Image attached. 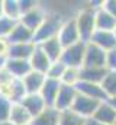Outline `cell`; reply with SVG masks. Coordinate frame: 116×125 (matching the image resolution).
<instances>
[{
  "label": "cell",
  "mask_w": 116,
  "mask_h": 125,
  "mask_svg": "<svg viewBox=\"0 0 116 125\" xmlns=\"http://www.w3.org/2000/svg\"><path fill=\"white\" fill-rule=\"evenodd\" d=\"M80 80H81V77H80V68H77V67H67L59 82L64 86L76 87L80 83Z\"/></svg>",
  "instance_id": "27"
},
{
  "label": "cell",
  "mask_w": 116,
  "mask_h": 125,
  "mask_svg": "<svg viewBox=\"0 0 116 125\" xmlns=\"http://www.w3.org/2000/svg\"><path fill=\"white\" fill-rule=\"evenodd\" d=\"M29 64H30V68L33 71H38V73H42V74H47L49 65H51V60L47 57V54L36 45L33 54L30 55L29 58Z\"/></svg>",
  "instance_id": "17"
},
{
  "label": "cell",
  "mask_w": 116,
  "mask_h": 125,
  "mask_svg": "<svg viewBox=\"0 0 116 125\" xmlns=\"http://www.w3.org/2000/svg\"><path fill=\"white\" fill-rule=\"evenodd\" d=\"M86 121H87L86 118L80 116L73 109H68V111L59 112L58 125H86Z\"/></svg>",
  "instance_id": "25"
},
{
  "label": "cell",
  "mask_w": 116,
  "mask_h": 125,
  "mask_svg": "<svg viewBox=\"0 0 116 125\" xmlns=\"http://www.w3.org/2000/svg\"><path fill=\"white\" fill-rule=\"evenodd\" d=\"M47 15H48L47 9H45L44 6L38 4V6L33 7L32 10H29V12H26V13H23L19 22L23 23L26 28H29L30 31L35 33V32L39 29V26L44 23V21L47 19Z\"/></svg>",
  "instance_id": "5"
},
{
  "label": "cell",
  "mask_w": 116,
  "mask_h": 125,
  "mask_svg": "<svg viewBox=\"0 0 116 125\" xmlns=\"http://www.w3.org/2000/svg\"><path fill=\"white\" fill-rule=\"evenodd\" d=\"M18 21H13V19H9L6 16H1L0 18V38H9L12 31L15 29Z\"/></svg>",
  "instance_id": "29"
},
{
  "label": "cell",
  "mask_w": 116,
  "mask_h": 125,
  "mask_svg": "<svg viewBox=\"0 0 116 125\" xmlns=\"http://www.w3.org/2000/svg\"><path fill=\"white\" fill-rule=\"evenodd\" d=\"M106 68L107 70H116V48L106 52Z\"/></svg>",
  "instance_id": "32"
},
{
  "label": "cell",
  "mask_w": 116,
  "mask_h": 125,
  "mask_svg": "<svg viewBox=\"0 0 116 125\" xmlns=\"http://www.w3.org/2000/svg\"><path fill=\"white\" fill-rule=\"evenodd\" d=\"M65 68H67V65L61 61V60L54 61V62H51V65H49V68H48V71H47V74H45V76H47L48 79L61 80V77H62V74H64Z\"/></svg>",
  "instance_id": "28"
},
{
  "label": "cell",
  "mask_w": 116,
  "mask_h": 125,
  "mask_svg": "<svg viewBox=\"0 0 116 125\" xmlns=\"http://www.w3.org/2000/svg\"><path fill=\"white\" fill-rule=\"evenodd\" d=\"M99 105H100V102H97V100H94V99H91V97H87V96H84V94H81V93L77 92L76 100H74L71 109H73L76 114H78L80 116L88 119V118H91V116L94 115V112H96V109H97Z\"/></svg>",
  "instance_id": "7"
},
{
  "label": "cell",
  "mask_w": 116,
  "mask_h": 125,
  "mask_svg": "<svg viewBox=\"0 0 116 125\" xmlns=\"http://www.w3.org/2000/svg\"><path fill=\"white\" fill-rule=\"evenodd\" d=\"M57 38H58V41L61 42L62 48H67V47H71V45L80 42V33H78V29H77L74 18L64 19Z\"/></svg>",
  "instance_id": "4"
},
{
  "label": "cell",
  "mask_w": 116,
  "mask_h": 125,
  "mask_svg": "<svg viewBox=\"0 0 116 125\" xmlns=\"http://www.w3.org/2000/svg\"><path fill=\"white\" fill-rule=\"evenodd\" d=\"M116 29V19L110 16L102 7L96 9V31H109L113 32Z\"/></svg>",
  "instance_id": "20"
},
{
  "label": "cell",
  "mask_w": 116,
  "mask_h": 125,
  "mask_svg": "<svg viewBox=\"0 0 116 125\" xmlns=\"http://www.w3.org/2000/svg\"><path fill=\"white\" fill-rule=\"evenodd\" d=\"M9 48H10V42L6 38H0V58H3V60L7 58Z\"/></svg>",
  "instance_id": "33"
},
{
  "label": "cell",
  "mask_w": 116,
  "mask_h": 125,
  "mask_svg": "<svg viewBox=\"0 0 116 125\" xmlns=\"http://www.w3.org/2000/svg\"><path fill=\"white\" fill-rule=\"evenodd\" d=\"M84 52H86V42H77L71 47L64 48L62 55H61V61L64 62L67 67H77L81 68L83 61H84Z\"/></svg>",
  "instance_id": "3"
},
{
  "label": "cell",
  "mask_w": 116,
  "mask_h": 125,
  "mask_svg": "<svg viewBox=\"0 0 116 125\" xmlns=\"http://www.w3.org/2000/svg\"><path fill=\"white\" fill-rule=\"evenodd\" d=\"M102 89L105 90L106 96L110 99V97H115L116 96V70H107L105 79L102 80L100 83Z\"/></svg>",
  "instance_id": "26"
},
{
  "label": "cell",
  "mask_w": 116,
  "mask_h": 125,
  "mask_svg": "<svg viewBox=\"0 0 116 125\" xmlns=\"http://www.w3.org/2000/svg\"><path fill=\"white\" fill-rule=\"evenodd\" d=\"M19 3H20V10H22V15L23 13H26L29 10H32L33 7H36L39 3L38 1H33V0H19Z\"/></svg>",
  "instance_id": "34"
},
{
  "label": "cell",
  "mask_w": 116,
  "mask_h": 125,
  "mask_svg": "<svg viewBox=\"0 0 116 125\" xmlns=\"http://www.w3.org/2000/svg\"><path fill=\"white\" fill-rule=\"evenodd\" d=\"M113 125H116V121H115V124H113Z\"/></svg>",
  "instance_id": "40"
},
{
  "label": "cell",
  "mask_w": 116,
  "mask_h": 125,
  "mask_svg": "<svg viewBox=\"0 0 116 125\" xmlns=\"http://www.w3.org/2000/svg\"><path fill=\"white\" fill-rule=\"evenodd\" d=\"M0 125H13L10 121H6V122H0Z\"/></svg>",
  "instance_id": "38"
},
{
  "label": "cell",
  "mask_w": 116,
  "mask_h": 125,
  "mask_svg": "<svg viewBox=\"0 0 116 125\" xmlns=\"http://www.w3.org/2000/svg\"><path fill=\"white\" fill-rule=\"evenodd\" d=\"M3 16L19 22L22 18L19 0H3Z\"/></svg>",
  "instance_id": "24"
},
{
  "label": "cell",
  "mask_w": 116,
  "mask_h": 125,
  "mask_svg": "<svg viewBox=\"0 0 116 125\" xmlns=\"http://www.w3.org/2000/svg\"><path fill=\"white\" fill-rule=\"evenodd\" d=\"M91 119L105 125H113L116 121V109L109 103V100L100 102V105L97 106V109H96L94 115L91 116Z\"/></svg>",
  "instance_id": "11"
},
{
  "label": "cell",
  "mask_w": 116,
  "mask_h": 125,
  "mask_svg": "<svg viewBox=\"0 0 116 125\" xmlns=\"http://www.w3.org/2000/svg\"><path fill=\"white\" fill-rule=\"evenodd\" d=\"M83 67H91V68H102V67H106V52H105L102 48L96 47L94 44L87 42Z\"/></svg>",
  "instance_id": "6"
},
{
  "label": "cell",
  "mask_w": 116,
  "mask_h": 125,
  "mask_svg": "<svg viewBox=\"0 0 116 125\" xmlns=\"http://www.w3.org/2000/svg\"><path fill=\"white\" fill-rule=\"evenodd\" d=\"M77 25V29L80 33V41L81 42H90L93 33L96 31V7L93 4L81 7L76 16H73Z\"/></svg>",
  "instance_id": "1"
},
{
  "label": "cell",
  "mask_w": 116,
  "mask_h": 125,
  "mask_svg": "<svg viewBox=\"0 0 116 125\" xmlns=\"http://www.w3.org/2000/svg\"><path fill=\"white\" fill-rule=\"evenodd\" d=\"M4 67L7 68V71L15 77V79H23L28 73L32 71L30 64L28 60H15V58H6Z\"/></svg>",
  "instance_id": "14"
},
{
  "label": "cell",
  "mask_w": 116,
  "mask_h": 125,
  "mask_svg": "<svg viewBox=\"0 0 116 125\" xmlns=\"http://www.w3.org/2000/svg\"><path fill=\"white\" fill-rule=\"evenodd\" d=\"M86 125H105V124H100V122H97V121H94V119L88 118V119L86 121Z\"/></svg>",
  "instance_id": "35"
},
{
  "label": "cell",
  "mask_w": 116,
  "mask_h": 125,
  "mask_svg": "<svg viewBox=\"0 0 116 125\" xmlns=\"http://www.w3.org/2000/svg\"><path fill=\"white\" fill-rule=\"evenodd\" d=\"M59 112L55 108H47L42 114L35 116L32 119L30 125H58Z\"/></svg>",
  "instance_id": "23"
},
{
  "label": "cell",
  "mask_w": 116,
  "mask_h": 125,
  "mask_svg": "<svg viewBox=\"0 0 116 125\" xmlns=\"http://www.w3.org/2000/svg\"><path fill=\"white\" fill-rule=\"evenodd\" d=\"M77 92L81 94H84L87 97H91L97 102H106L109 100V97L106 96L105 90L102 89L100 84L97 83H88V82H80L77 86H76Z\"/></svg>",
  "instance_id": "12"
},
{
  "label": "cell",
  "mask_w": 116,
  "mask_h": 125,
  "mask_svg": "<svg viewBox=\"0 0 116 125\" xmlns=\"http://www.w3.org/2000/svg\"><path fill=\"white\" fill-rule=\"evenodd\" d=\"M3 16V0H0V18Z\"/></svg>",
  "instance_id": "37"
},
{
  "label": "cell",
  "mask_w": 116,
  "mask_h": 125,
  "mask_svg": "<svg viewBox=\"0 0 116 125\" xmlns=\"http://www.w3.org/2000/svg\"><path fill=\"white\" fill-rule=\"evenodd\" d=\"M33 32L29 28H26L23 23L18 22L15 29L12 31L10 36L7 38V41L10 44H25V42H33Z\"/></svg>",
  "instance_id": "19"
},
{
  "label": "cell",
  "mask_w": 116,
  "mask_h": 125,
  "mask_svg": "<svg viewBox=\"0 0 116 125\" xmlns=\"http://www.w3.org/2000/svg\"><path fill=\"white\" fill-rule=\"evenodd\" d=\"M76 96H77V89L76 87L61 84L59 92H58L57 97H55V102H54V106L52 108H55L58 112L71 109L73 108V103L76 100Z\"/></svg>",
  "instance_id": "8"
},
{
  "label": "cell",
  "mask_w": 116,
  "mask_h": 125,
  "mask_svg": "<svg viewBox=\"0 0 116 125\" xmlns=\"http://www.w3.org/2000/svg\"><path fill=\"white\" fill-rule=\"evenodd\" d=\"M100 7L116 19V0H105V1H102Z\"/></svg>",
  "instance_id": "31"
},
{
  "label": "cell",
  "mask_w": 116,
  "mask_h": 125,
  "mask_svg": "<svg viewBox=\"0 0 116 125\" xmlns=\"http://www.w3.org/2000/svg\"><path fill=\"white\" fill-rule=\"evenodd\" d=\"M62 22H64V19L61 18V15L48 12L47 19L44 21V23L39 26V29L33 35V42L38 45V44H41V42H44L47 39L58 36V32H59V28H61Z\"/></svg>",
  "instance_id": "2"
},
{
  "label": "cell",
  "mask_w": 116,
  "mask_h": 125,
  "mask_svg": "<svg viewBox=\"0 0 116 125\" xmlns=\"http://www.w3.org/2000/svg\"><path fill=\"white\" fill-rule=\"evenodd\" d=\"M45 79H47V76L42 74V73H38V71H33V70L30 73H28L22 79L26 93L28 94L39 93L41 89H42V86H44V83H45Z\"/></svg>",
  "instance_id": "13"
},
{
  "label": "cell",
  "mask_w": 116,
  "mask_h": 125,
  "mask_svg": "<svg viewBox=\"0 0 116 125\" xmlns=\"http://www.w3.org/2000/svg\"><path fill=\"white\" fill-rule=\"evenodd\" d=\"M113 32H115V35H116V29H115V31H113Z\"/></svg>",
  "instance_id": "39"
},
{
  "label": "cell",
  "mask_w": 116,
  "mask_h": 125,
  "mask_svg": "<svg viewBox=\"0 0 116 125\" xmlns=\"http://www.w3.org/2000/svg\"><path fill=\"white\" fill-rule=\"evenodd\" d=\"M109 103H110V105H112V106L116 109V96H115V97H110V99H109Z\"/></svg>",
  "instance_id": "36"
},
{
  "label": "cell",
  "mask_w": 116,
  "mask_h": 125,
  "mask_svg": "<svg viewBox=\"0 0 116 125\" xmlns=\"http://www.w3.org/2000/svg\"><path fill=\"white\" fill-rule=\"evenodd\" d=\"M12 105H13L12 100H9L7 97L0 96V122L9 121L10 112H12Z\"/></svg>",
  "instance_id": "30"
},
{
  "label": "cell",
  "mask_w": 116,
  "mask_h": 125,
  "mask_svg": "<svg viewBox=\"0 0 116 125\" xmlns=\"http://www.w3.org/2000/svg\"><path fill=\"white\" fill-rule=\"evenodd\" d=\"M19 103H22L23 105V108L28 111L29 114H30V116H32V119L35 118V116H38L39 114H42L47 108H48V105L45 103V100L42 99V96L39 93H35V94H26Z\"/></svg>",
  "instance_id": "9"
},
{
  "label": "cell",
  "mask_w": 116,
  "mask_h": 125,
  "mask_svg": "<svg viewBox=\"0 0 116 125\" xmlns=\"http://www.w3.org/2000/svg\"><path fill=\"white\" fill-rule=\"evenodd\" d=\"M59 87H61V82L59 80L48 79V77L45 79V83H44L39 94L42 96V99L45 100V103L48 105V108L54 106V102H55V97H57L58 92H59Z\"/></svg>",
  "instance_id": "16"
},
{
  "label": "cell",
  "mask_w": 116,
  "mask_h": 125,
  "mask_svg": "<svg viewBox=\"0 0 116 125\" xmlns=\"http://www.w3.org/2000/svg\"><path fill=\"white\" fill-rule=\"evenodd\" d=\"M36 48L35 42H25V44H10L7 58H15V60H28L33 54Z\"/></svg>",
  "instance_id": "15"
},
{
  "label": "cell",
  "mask_w": 116,
  "mask_h": 125,
  "mask_svg": "<svg viewBox=\"0 0 116 125\" xmlns=\"http://www.w3.org/2000/svg\"><path fill=\"white\" fill-rule=\"evenodd\" d=\"M38 47L47 54V57L51 60V62L58 61L61 58V55H62V51H64V48H62V45L58 41L57 36L55 38H51V39H47V41H44L41 44H38Z\"/></svg>",
  "instance_id": "18"
},
{
  "label": "cell",
  "mask_w": 116,
  "mask_h": 125,
  "mask_svg": "<svg viewBox=\"0 0 116 125\" xmlns=\"http://www.w3.org/2000/svg\"><path fill=\"white\" fill-rule=\"evenodd\" d=\"M106 73H107L106 67H102V68L81 67L80 68V77H81L80 82H88V83H97V84H100L102 80L105 79Z\"/></svg>",
  "instance_id": "22"
},
{
  "label": "cell",
  "mask_w": 116,
  "mask_h": 125,
  "mask_svg": "<svg viewBox=\"0 0 116 125\" xmlns=\"http://www.w3.org/2000/svg\"><path fill=\"white\" fill-rule=\"evenodd\" d=\"M90 42L94 44L96 47L102 48L105 52H109L116 48V35L115 32L109 31H94Z\"/></svg>",
  "instance_id": "10"
},
{
  "label": "cell",
  "mask_w": 116,
  "mask_h": 125,
  "mask_svg": "<svg viewBox=\"0 0 116 125\" xmlns=\"http://www.w3.org/2000/svg\"><path fill=\"white\" fill-rule=\"evenodd\" d=\"M9 121L13 125H30L32 116H30V114L28 111L23 108L22 103H13Z\"/></svg>",
  "instance_id": "21"
}]
</instances>
